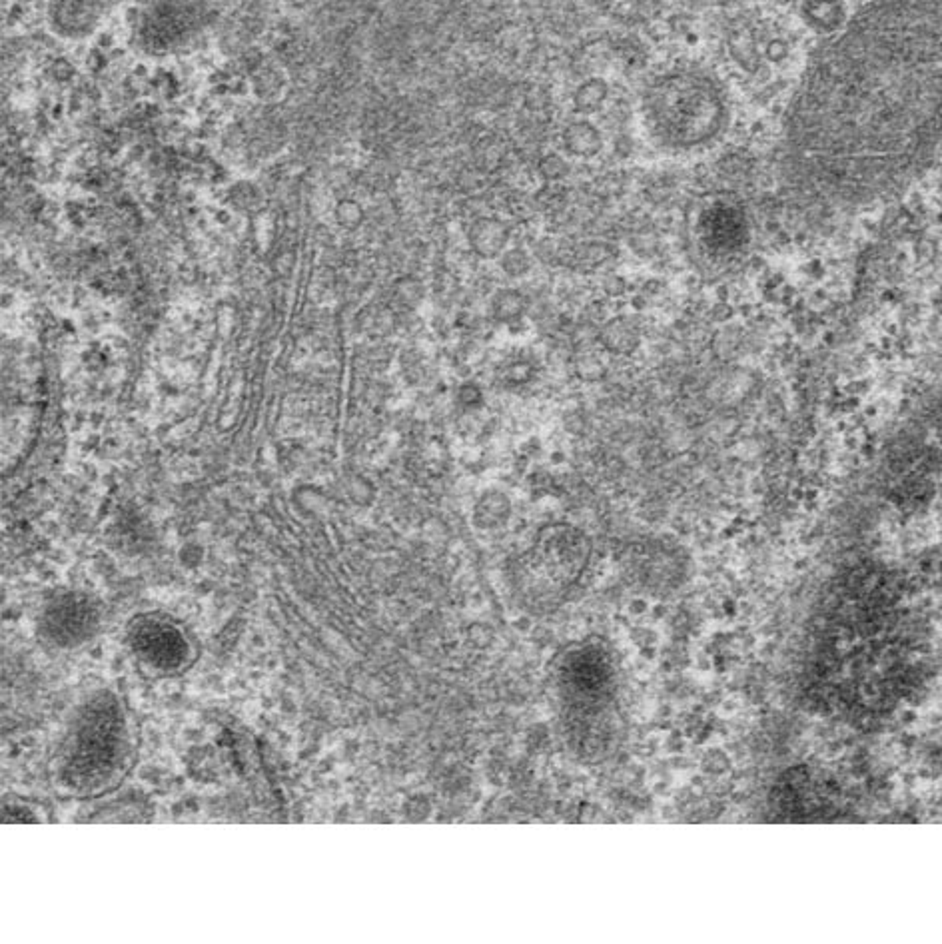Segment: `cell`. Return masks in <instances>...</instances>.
Listing matches in <instances>:
<instances>
[{
  "label": "cell",
  "mask_w": 942,
  "mask_h": 944,
  "mask_svg": "<svg viewBox=\"0 0 942 944\" xmlns=\"http://www.w3.org/2000/svg\"><path fill=\"white\" fill-rule=\"evenodd\" d=\"M106 627L102 601L82 589H58L46 595L36 617L38 641L56 653H72L94 643Z\"/></svg>",
  "instance_id": "5b68a950"
},
{
  "label": "cell",
  "mask_w": 942,
  "mask_h": 944,
  "mask_svg": "<svg viewBox=\"0 0 942 944\" xmlns=\"http://www.w3.org/2000/svg\"><path fill=\"white\" fill-rule=\"evenodd\" d=\"M140 757V723L116 685L84 691L50 747L46 781L62 801H98L120 789Z\"/></svg>",
  "instance_id": "7a4b0ae2"
},
{
  "label": "cell",
  "mask_w": 942,
  "mask_h": 944,
  "mask_svg": "<svg viewBox=\"0 0 942 944\" xmlns=\"http://www.w3.org/2000/svg\"><path fill=\"white\" fill-rule=\"evenodd\" d=\"M569 156L559 154V152H549L539 160V174L547 182H557L563 180L569 174Z\"/></svg>",
  "instance_id": "8fae6325"
},
{
  "label": "cell",
  "mask_w": 942,
  "mask_h": 944,
  "mask_svg": "<svg viewBox=\"0 0 942 944\" xmlns=\"http://www.w3.org/2000/svg\"><path fill=\"white\" fill-rule=\"evenodd\" d=\"M48 813L40 803L26 801V799H6L2 809L4 823H42L46 821Z\"/></svg>",
  "instance_id": "9c48e42d"
},
{
  "label": "cell",
  "mask_w": 942,
  "mask_h": 944,
  "mask_svg": "<svg viewBox=\"0 0 942 944\" xmlns=\"http://www.w3.org/2000/svg\"><path fill=\"white\" fill-rule=\"evenodd\" d=\"M336 220L344 228H358L360 222L364 220V212H362L360 204H356L354 200H342L336 206Z\"/></svg>",
  "instance_id": "4fadbf2b"
},
{
  "label": "cell",
  "mask_w": 942,
  "mask_h": 944,
  "mask_svg": "<svg viewBox=\"0 0 942 944\" xmlns=\"http://www.w3.org/2000/svg\"><path fill=\"white\" fill-rule=\"evenodd\" d=\"M611 94V86L603 76H589L581 80L571 94V110L575 116L593 118L603 110Z\"/></svg>",
  "instance_id": "ba28073f"
},
{
  "label": "cell",
  "mask_w": 942,
  "mask_h": 944,
  "mask_svg": "<svg viewBox=\"0 0 942 944\" xmlns=\"http://www.w3.org/2000/svg\"><path fill=\"white\" fill-rule=\"evenodd\" d=\"M122 641L134 669L152 681L184 677L200 657L194 631L180 617L160 609L134 613L124 625Z\"/></svg>",
  "instance_id": "277c9868"
},
{
  "label": "cell",
  "mask_w": 942,
  "mask_h": 944,
  "mask_svg": "<svg viewBox=\"0 0 942 944\" xmlns=\"http://www.w3.org/2000/svg\"><path fill=\"white\" fill-rule=\"evenodd\" d=\"M607 348L613 352H625L635 348L637 332L633 326L625 324V320H615L607 328Z\"/></svg>",
  "instance_id": "30bf717a"
},
{
  "label": "cell",
  "mask_w": 942,
  "mask_h": 944,
  "mask_svg": "<svg viewBox=\"0 0 942 944\" xmlns=\"http://www.w3.org/2000/svg\"><path fill=\"white\" fill-rule=\"evenodd\" d=\"M942 140V0H875L815 56L793 112L801 166L823 192L875 194Z\"/></svg>",
  "instance_id": "6da1fadb"
},
{
  "label": "cell",
  "mask_w": 942,
  "mask_h": 944,
  "mask_svg": "<svg viewBox=\"0 0 942 944\" xmlns=\"http://www.w3.org/2000/svg\"><path fill=\"white\" fill-rule=\"evenodd\" d=\"M729 118V92L717 74L703 66H669L653 74L639 94L643 134L667 156L707 150L721 138Z\"/></svg>",
  "instance_id": "3957f363"
},
{
  "label": "cell",
  "mask_w": 942,
  "mask_h": 944,
  "mask_svg": "<svg viewBox=\"0 0 942 944\" xmlns=\"http://www.w3.org/2000/svg\"><path fill=\"white\" fill-rule=\"evenodd\" d=\"M603 146V132L591 118L575 116L561 130V148L569 158L591 160L601 154Z\"/></svg>",
  "instance_id": "8992f818"
},
{
  "label": "cell",
  "mask_w": 942,
  "mask_h": 944,
  "mask_svg": "<svg viewBox=\"0 0 942 944\" xmlns=\"http://www.w3.org/2000/svg\"><path fill=\"white\" fill-rule=\"evenodd\" d=\"M470 242L477 256L485 260L501 258L509 244V228L499 218H479L471 224Z\"/></svg>",
  "instance_id": "52a82bcc"
},
{
  "label": "cell",
  "mask_w": 942,
  "mask_h": 944,
  "mask_svg": "<svg viewBox=\"0 0 942 944\" xmlns=\"http://www.w3.org/2000/svg\"><path fill=\"white\" fill-rule=\"evenodd\" d=\"M499 262H501V270L507 272L509 276H515V278L527 274L529 268H531L529 258L521 250H505L503 256L499 258Z\"/></svg>",
  "instance_id": "7c38bea8"
}]
</instances>
